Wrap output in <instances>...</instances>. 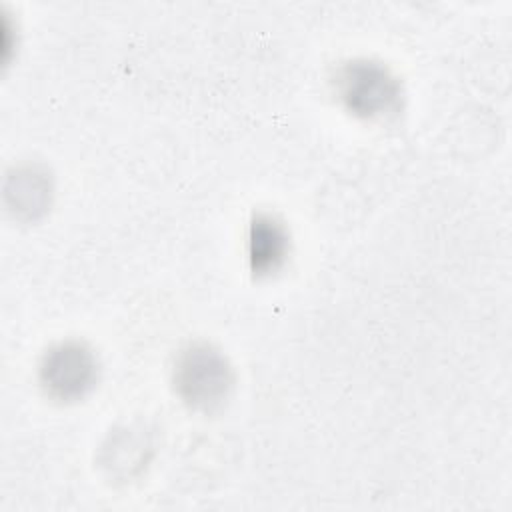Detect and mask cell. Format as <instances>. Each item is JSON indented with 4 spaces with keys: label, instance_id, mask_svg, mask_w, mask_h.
Here are the masks:
<instances>
[{
    "label": "cell",
    "instance_id": "cell-1",
    "mask_svg": "<svg viewBox=\"0 0 512 512\" xmlns=\"http://www.w3.org/2000/svg\"><path fill=\"white\" fill-rule=\"evenodd\" d=\"M328 90L346 116L370 126L398 122L408 104L402 76L374 56H348L336 62L328 74Z\"/></svg>",
    "mask_w": 512,
    "mask_h": 512
},
{
    "label": "cell",
    "instance_id": "cell-2",
    "mask_svg": "<svg viewBox=\"0 0 512 512\" xmlns=\"http://www.w3.org/2000/svg\"><path fill=\"white\" fill-rule=\"evenodd\" d=\"M168 380L176 400L198 416L224 412L238 384L230 358L208 340L182 344L170 360Z\"/></svg>",
    "mask_w": 512,
    "mask_h": 512
},
{
    "label": "cell",
    "instance_id": "cell-3",
    "mask_svg": "<svg viewBox=\"0 0 512 512\" xmlns=\"http://www.w3.org/2000/svg\"><path fill=\"white\" fill-rule=\"evenodd\" d=\"M102 378L98 352L80 338L52 342L38 358L36 382L46 400L74 406L94 394Z\"/></svg>",
    "mask_w": 512,
    "mask_h": 512
},
{
    "label": "cell",
    "instance_id": "cell-4",
    "mask_svg": "<svg viewBox=\"0 0 512 512\" xmlns=\"http://www.w3.org/2000/svg\"><path fill=\"white\" fill-rule=\"evenodd\" d=\"M154 434L144 422H124L104 436L96 464L114 484H128L142 476L154 458Z\"/></svg>",
    "mask_w": 512,
    "mask_h": 512
},
{
    "label": "cell",
    "instance_id": "cell-5",
    "mask_svg": "<svg viewBox=\"0 0 512 512\" xmlns=\"http://www.w3.org/2000/svg\"><path fill=\"white\" fill-rule=\"evenodd\" d=\"M292 232L284 218L270 210H254L246 224L244 254L254 280L278 276L292 256Z\"/></svg>",
    "mask_w": 512,
    "mask_h": 512
},
{
    "label": "cell",
    "instance_id": "cell-6",
    "mask_svg": "<svg viewBox=\"0 0 512 512\" xmlns=\"http://www.w3.org/2000/svg\"><path fill=\"white\" fill-rule=\"evenodd\" d=\"M54 192V176L40 162H22L6 172L4 204L20 222L34 224L44 218L54 202Z\"/></svg>",
    "mask_w": 512,
    "mask_h": 512
}]
</instances>
